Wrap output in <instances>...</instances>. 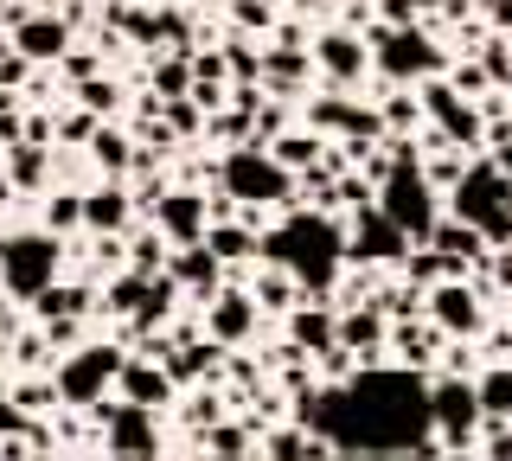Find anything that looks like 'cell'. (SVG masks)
<instances>
[{
    "label": "cell",
    "mask_w": 512,
    "mask_h": 461,
    "mask_svg": "<svg viewBox=\"0 0 512 461\" xmlns=\"http://www.w3.org/2000/svg\"><path fill=\"white\" fill-rule=\"evenodd\" d=\"M301 423L327 436L333 455H442L436 423H429V385L410 372H372L359 365V378L327 391L295 385Z\"/></svg>",
    "instance_id": "6da1fadb"
},
{
    "label": "cell",
    "mask_w": 512,
    "mask_h": 461,
    "mask_svg": "<svg viewBox=\"0 0 512 461\" xmlns=\"http://www.w3.org/2000/svg\"><path fill=\"white\" fill-rule=\"evenodd\" d=\"M263 257L282 263L308 301H333V282H346V231L320 205H295L276 231H263Z\"/></svg>",
    "instance_id": "7a4b0ae2"
},
{
    "label": "cell",
    "mask_w": 512,
    "mask_h": 461,
    "mask_svg": "<svg viewBox=\"0 0 512 461\" xmlns=\"http://www.w3.org/2000/svg\"><path fill=\"white\" fill-rule=\"evenodd\" d=\"M218 186L237 205H295L301 193V173H288L263 141H237L231 154L218 161Z\"/></svg>",
    "instance_id": "3957f363"
},
{
    "label": "cell",
    "mask_w": 512,
    "mask_h": 461,
    "mask_svg": "<svg viewBox=\"0 0 512 461\" xmlns=\"http://www.w3.org/2000/svg\"><path fill=\"white\" fill-rule=\"evenodd\" d=\"M378 205L397 218V231L410 237V244H429L436 237V180L423 173V161H391L378 173Z\"/></svg>",
    "instance_id": "277c9868"
},
{
    "label": "cell",
    "mask_w": 512,
    "mask_h": 461,
    "mask_svg": "<svg viewBox=\"0 0 512 461\" xmlns=\"http://www.w3.org/2000/svg\"><path fill=\"white\" fill-rule=\"evenodd\" d=\"M365 45H372L378 77H391V84H423V77L448 71V52L423 33V26H372Z\"/></svg>",
    "instance_id": "5b68a950"
},
{
    "label": "cell",
    "mask_w": 512,
    "mask_h": 461,
    "mask_svg": "<svg viewBox=\"0 0 512 461\" xmlns=\"http://www.w3.org/2000/svg\"><path fill=\"white\" fill-rule=\"evenodd\" d=\"M0 282L13 301H39L58 282V231H13L0 237Z\"/></svg>",
    "instance_id": "8992f818"
},
{
    "label": "cell",
    "mask_w": 512,
    "mask_h": 461,
    "mask_svg": "<svg viewBox=\"0 0 512 461\" xmlns=\"http://www.w3.org/2000/svg\"><path fill=\"white\" fill-rule=\"evenodd\" d=\"M122 346H109V340H90V346H71L58 365V397H64V410H96L109 397V385H116V372H122Z\"/></svg>",
    "instance_id": "52a82bcc"
},
{
    "label": "cell",
    "mask_w": 512,
    "mask_h": 461,
    "mask_svg": "<svg viewBox=\"0 0 512 461\" xmlns=\"http://www.w3.org/2000/svg\"><path fill=\"white\" fill-rule=\"evenodd\" d=\"M480 391L468 385V378H436L429 385V423H436V442L448 455H468L474 449V429H480Z\"/></svg>",
    "instance_id": "ba28073f"
},
{
    "label": "cell",
    "mask_w": 512,
    "mask_h": 461,
    "mask_svg": "<svg viewBox=\"0 0 512 461\" xmlns=\"http://www.w3.org/2000/svg\"><path fill=\"white\" fill-rule=\"evenodd\" d=\"M448 193H455V218H468V225L487 231L500 212H512V173L500 161H468V173H461Z\"/></svg>",
    "instance_id": "9c48e42d"
},
{
    "label": "cell",
    "mask_w": 512,
    "mask_h": 461,
    "mask_svg": "<svg viewBox=\"0 0 512 461\" xmlns=\"http://www.w3.org/2000/svg\"><path fill=\"white\" fill-rule=\"evenodd\" d=\"M96 417H103V449L109 455H128V461H148L160 455V429H154V410L148 404H128V397H116V404H96Z\"/></svg>",
    "instance_id": "30bf717a"
},
{
    "label": "cell",
    "mask_w": 512,
    "mask_h": 461,
    "mask_svg": "<svg viewBox=\"0 0 512 461\" xmlns=\"http://www.w3.org/2000/svg\"><path fill=\"white\" fill-rule=\"evenodd\" d=\"M423 116L436 122V129L455 141V148H474V141L487 135V116H480V103L461 97L448 77H423Z\"/></svg>",
    "instance_id": "8fae6325"
},
{
    "label": "cell",
    "mask_w": 512,
    "mask_h": 461,
    "mask_svg": "<svg viewBox=\"0 0 512 461\" xmlns=\"http://www.w3.org/2000/svg\"><path fill=\"white\" fill-rule=\"evenodd\" d=\"M410 257V237L397 231V218L384 205H359L346 231V263H404Z\"/></svg>",
    "instance_id": "7c38bea8"
},
{
    "label": "cell",
    "mask_w": 512,
    "mask_h": 461,
    "mask_svg": "<svg viewBox=\"0 0 512 461\" xmlns=\"http://www.w3.org/2000/svg\"><path fill=\"white\" fill-rule=\"evenodd\" d=\"M372 65V45H365L352 26H327V33H314V71L327 77L333 90H352Z\"/></svg>",
    "instance_id": "4fadbf2b"
},
{
    "label": "cell",
    "mask_w": 512,
    "mask_h": 461,
    "mask_svg": "<svg viewBox=\"0 0 512 461\" xmlns=\"http://www.w3.org/2000/svg\"><path fill=\"white\" fill-rule=\"evenodd\" d=\"M429 321H436L448 340H474L480 327H487V314H480V295L468 289V282L461 276H448V282H436V289H429Z\"/></svg>",
    "instance_id": "5bb4252c"
},
{
    "label": "cell",
    "mask_w": 512,
    "mask_h": 461,
    "mask_svg": "<svg viewBox=\"0 0 512 461\" xmlns=\"http://www.w3.org/2000/svg\"><path fill=\"white\" fill-rule=\"evenodd\" d=\"M13 45L32 58V65H58L64 52H71V20L52 7H39V13H20V26H13Z\"/></svg>",
    "instance_id": "9a60e30c"
},
{
    "label": "cell",
    "mask_w": 512,
    "mask_h": 461,
    "mask_svg": "<svg viewBox=\"0 0 512 461\" xmlns=\"http://www.w3.org/2000/svg\"><path fill=\"white\" fill-rule=\"evenodd\" d=\"M154 225L167 244H199L205 225H212V205H205V193H160Z\"/></svg>",
    "instance_id": "2e32d148"
},
{
    "label": "cell",
    "mask_w": 512,
    "mask_h": 461,
    "mask_svg": "<svg viewBox=\"0 0 512 461\" xmlns=\"http://www.w3.org/2000/svg\"><path fill=\"white\" fill-rule=\"evenodd\" d=\"M288 321V346H295V353H327V346H340V308H333V301H301V308H288L282 314Z\"/></svg>",
    "instance_id": "e0dca14e"
},
{
    "label": "cell",
    "mask_w": 512,
    "mask_h": 461,
    "mask_svg": "<svg viewBox=\"0 0 512 461\" xmlns=\"http://www.w3.org/2000/svg\"><path fill=\"white\" fill-rule=\"evenodd\" d=\"M167 276L180 282V289H192V295H205L212 301L218 289H224V263H218V250L205 244H173V257H167Z\"/></svg>",
    "instance_id": "ac0fdd59"
},
{
    "label": "cell",
    "mask_w": 512,
    "mask_h": 461,
    "mask_svg": "<svg viewBox=\"0 0 512 461\" xmlns=\"http://www.w3.org/2000/svg\"><path fill=\"white\" fill-rule=\"evenodd\" d=\"M116 391L128 397V404H148V410H160V404H173V372L160 365L154 353H141V359H122V372H116Z\"/></svg>",
    "instance_id": "d6986e66"
},
{
    "label": "cell",
    "mask_w": 512,
    "mask_h": 461,
    "mask_svg": "<svg viewBox=\"0 0 512 461\" xmlns=\"http://www.w3.org/2000/svg\"><path fill=\"white\" fill-rule=\"evenodd\" d=\"M308 122H314L320 135H365V141L384 135L378 109H359V103H346V97H314L308 103Z\"/></svg>",
    "instance_id": "ffe728a7"
},
{
    "label": "cell",
    "mask_w": 512,
    "mask_h": 461,
    "mask_svg": "<svg viewBox=\"0 0 512 461\" xmlns=\"http://www.w3.org/2000/svg\"><path fill=\"white\" fill-rule=\"evenodd\" d=\"M128 225H135V199L122 193V180H103L84 193V231L96 237H128Z\"/></svg>",
    "instance_id": "44dd1931"
},
{
    "label": "cell",
    "mask_w": 512,
    "mask_h": 461,
    "mask_svg": "<svg viewBox=\"0 0 512 461\" xmlns=\"http://www.w3.org/2000/svg\"><path fill=\"white\" fill-rule=\"evenodd\" d=\"M256 333V295L250 289H218L212 295V340L218 346H244Z\"/></svg>",
    "instance_id": "7402d4cb"
},
{
    "label": "cell",
    "mask_w": 512,
    "mask_h": 461,
    "mask_svg": "<svg viewBox=\"0 0 512 461\" xmlns=\"http://www.w3.org/2000/svg\"><path fill=\"white\" fill-rule=\"evenodd\" d=\"M205 244L218 250V263H224V269L263 257V231H250L244 218H212V225H205Z\"/></svg>",
    "instance_id": "603a6c76"
},
{
    "label": "cell",
    "mask_w": 512,
    "mask_h": 461,
    "mask_svg": "<svg viewBox=\"0 0 512 461\" xmlns=\"http://www.w3.org/2000/svg\"><path fill=\"white\" fill-rule=\"evenodd\" d=\"M256 455H276V461H314V455H333L327 449V436L308 423H282V429H269V436H256Z\"/></svg>",
    "instance_id": "cb8c5ba5"
},
{
    "label": "cell",
    "mask_w": 512,
    "mask_h": 461,
    "mask_svg": "<svg viewBox=\"0 0 512 461\" xmlns=\"http://www.w3.org/2000/svg\"><path fill=\"white\" fill-rule=\"evenodd\" d=\"M301 77H314V45H269L263 52V84L276 97H288Z\"/></svg>",
    "instance_id": "d4e9b609"
},
{
    "label": "cell",
    "mask_w": 512,
    "mask_h": 461,
    "mask_svg": "<svg viewBox=\"0 0 512 461\" xmlns=\"http://www.w3.org/2000/svg\"><path fill=\"white\" fill-rule=\"evenodd\" d=\"M391 346H397V359L404 365H416V372H423V365H436V353H442V327L436 321H391Z\"/></svg>",
    "instance_id": "484cf974"
},
{
    "label": "cell",
    "mask_w": 512,
    "mask_h": 461,
    "mask_svg": "<svg viewBox=\"0 0 512 461\" xmlns=\"http://www.w3.org/2000/svg\"><path fill=\"white\" fill-rule=\"evenodd\" d=\"M90 154H96V167L109 173V180H128V167H135V129H116V122H96V135H90Z\"/></svg>",
    "instance_id": "4316f807"
},
{
    "label": "cell",
    "mask_w": 512,
    "mask_h": 461,
    "mask_svg": "<svg viewBox=\"0 0 512 461\" xmlns=\"http://www.w3.org/2000/svg\"><path fill=\"white\" fill-rule=\"evenodd\" d=\"M436 250H448L455 263H487L493 244L480 237V225H468V218H436V237H429Z\"/></svg>",
    "instance_id": "83f0119b"
},
{
    "label": "cell",
    "mask_w": 512,
    "mask_h": 461,
    "mask_svg": "<svg viewBox=\"0 0 512 461\" xmlns=\"http://www.w3.org/2000/svg\"><path fill=\"white\" fill-rule=\"evenodd\" d=\"M250 295H256V308H269V314H288V308H301V301H308V295H301V282L288 276L282 263H269L263 276L250 282Z\"/></svg>",
    "instance_id": "f1b7e54d"
},
{
    "label": "cell",
    "mask_w": 512,
    "mask_h": 461,
    "mask_svg": "<svg viewBox=\"0 0 512 461\" xmlns=\"http://www.w3.org/2000/svg\"><path fill=\"white\" fill-rule=\"evenodd\" d=\"M269 154H276L288 173H308L320 161V129H314V122H308V129H282L276 141H269Z\"/></svg>",
    "instance_id": "f546056e"
},
{
    "label": "cell",
    "mask_w": 512,
    "mask_h": 461,
    "mask_svg": "<svg viewBox=\"0 0 512 461\" xmlns=\"http://www.w3.org/2000/svg\"><path fill=\"white\" fill-rule=\"evenodd\" d=\"M7 173L20 193H39L45 186V141H13L7 148Z\"/></svg>",
    "instance_id": "4dcf8cb0"
},
{
    "label": "cell",
    "mask_w": 512,
    "mask_h": 461,
    "mask_svg": "<svg viewBox=\"0 0 512 461\" xmlns=\"http://www.w3.org/2000/svg\"><path fill=\"white\" fill-rule=\"evenodd\" d=\"M90 282H52L32 308H39V321H58V314H90Z\"/></svg>",
    "instance_id": "1f68e13d"
},
{
    "label": "cell",
    "mask_w": 512,
    "mask_h": 461,
    "mask_svg": "<svg viewBox=\"0 0 512 461\" xmlns=\"http://www.w3.org/2000/svg\"><path fill=\"white\" fill-rule=\"evenodd\" d=\"M148 90H160V103H167V97H186V90H192V52L160 58V65L148 71Z\"/></svg>",
    "instance_id": "d6a6232c"
},
{
    "label": "cell",
    "mask_w": 512,
    "mask_h": 461,
    "mask_svg": "<svg viewBox=\"0 0 512 461\" xmlns=\"http://www.w3.org/2000/svg\"><path fill=\"white\" fill-rule=\"evenodd\" d=\"M474 391H480V410L512 417V365H487V372L474 378Z\"/></svg>",
    "instance_id": "836d02e7"
},
{
    "label": "cell",
    "mask_w": 512,
    "mask_h": 461,
    "mask_svg": "<svg viewBox=\"0 0 512 461\" xmlns=\"http://www.w3.org/2000/svg\"><path fill=\"white\" fill-rule=\"evenodd\" d=\"M256 429H244V423H212V429H205V442H199V455H256Z\"/></svg>",
    "instance_id": "e575fe53"
},
{
    "label": "cell",
    "mask_w": 512,
    "mask_h": 461,
    "mask_svg": "<svg viewBox=\"0 0 512 461\" xmlns=\"http://www.w3.org/2000/svg\"><path fill=\"white\" fill-rule=\"evenodd\" d=\"M77 103L96 109V116H116V109H122V84L103 77V71H90V77H77Z\"/></svg>",
    "instance_id": "d590c367"
},
{
    "label": "cell",
    "mask_w": 512,
    "mask_h": 461,
    "mask_svg": "<svg viewBox=\"0 0 512 461\" xmlns=\"http://www.w3.org/2000/svg\"><path fill=\"white\" fill-rule=\"evenodd\" d=\"M128 269H141V276H160V269H167L160 225H154V231H128Z\"/></svg>",
    "instance_id": "8d00e7d4"
},
{
    "label": "cell",
    "mask_w": 512,
    "mask_h": 461,
    "mask_svg": "<svg viewBox=\"0 0 512 461\" xmlns=\"http://www.w3.org/2000/svg\"><path fill=\"white\" fill-rule=\"evenodd\" d=\"M13 391V404L26 410V417H45V410H58L64 397H58V378H20V385H7Z\"/></svg>",
    "instance_id": "74e56055"
},
{
    "label": "cell",
    "mask_w": 512,
    "mask_h": 461,
    "mask_svg": "<svg viewBox=\"0 0 512 461\" xmlns=\"http://www.w3.org/2000/svg\"><path fill=\"white\" fill-rule=\"evenodd\" d=\"M148 282H154V276H141V269H122V276L109 282V295H103L109 314H122V321H128V314L141 308V295H148Z\"/></svg>",
    "instance_id": "f35d334b"
},
{
    "label": "cell",
    "mask_w": 512,
    "mask_h": 461,
    "mask_svg": "<svg viewBox=\"0 0 512 461\" xmlns=\"http://www.w3.org/2000/svg\"><path fill=\"white\" fill-rule=\"evenodd\" d=\"M474 449L480 455H493V461H512V417H480V429H474Z\"/></svg>",
    "instance_id": "ab89813d"
},
{
    "label": "cell",
    "mask_w": 512,
    "mask_h": 461,
    "mask_svg": "<svg viewBox=\"0 0 512 461\" xmlns=\"http://www.w3.org/2000/svg\"><path fill=\"white\" fill-rule=\"evenodd\" d=\"M160 122H167L173 141H180V135H199L205 129V109L192 103V97H167V103H160Z\"/></svg>",
    "instance_id": "60d3db41"
},
{
    "label": "cell",
    "mask_w": 512,
    "mask_h": 461,
    "mask_svg": "<svg viewBox=\"0 0 512 461\" xmlns=\"http://www.w3.org/2000/svg\"><path fill=\"white\" fill-rule=\"evenodd\" d=\"M45 231H84V193H52L45 199Z\"/></svg>",
    "instance_id": "b9f144b4"
},
{
    "label": "cell",
    "mask_w": 512,
    "mask_h": 461,
    "mask_svg": "<svg viewBox=\"0 0 512 461\" xmlns=\"http://www.w3.org/2000/svg\"><path fill=\"white\" fill-rule=\"evenodd\" d=\"M224 71H231V84H263V52L256 45H224Z\"/></svg>",
    "instance_id": "7bdbcfd3"
},
{
    "label": "cell",
    "mask_w": 512,
    "mask_h": 461,
    "mask_svg": "<svg viewBox=\"0 0 512 461\" xmlns=\"http://www.w3.org/2000/svg\"><path fill=\"white\" fill-rule=\"evenodd\" d=\"M224 13L237 20V33H269V26H276V7H269V0H231Z\"/></svg>",
    "instance_id": "ee69618b"
},
{
    "label": "cell",
    "mask_w": 512,
    "mask_h": 461,
    "mask_svg": "<svg viewBox=\"0 0 512 461\" xmlns=\"http://www.w3.org/2000/svg\"><path fill=\"white\" fill-rule=\"evenodd\" d=\"M384 116V129H397V135H410V122H423V97H391L378 109Z\"/></svg>",
    "instance_id": "f6af8a7d"
},
{
    "label": "cell",
    "mask_w": 512,
    "mask_h": 461,
    "mask_svg": "<svg viewBox=\"0 0 512 461\" xmlns=\"http://www.w3.org/2000/svg\"><path fill=\"white\" fill-rule=\"evenodd\" d=\"M96 109H71V116H64V129H58V141H71V148H90V135H96Z\"/></svg>",
    "instance_id": "bcb514c9"
},
{
    "label": "cell",
    "mask_w": 512,
    "mask_h": 461,
    "mask_svg": "<svg viewBox=\"0 0 512 461\" xmlns=\"http://www.w3.org/2000/svg\"><path fill=\"white\" fill-rule=\"evenodd\" d=\"M448 84H455V90H461V97H480V90H487V84H493V77H487V65H474V58H461V65H455V71H448Z\"/></svg>",
    "instance_id": "7dc6e473"
},
{
    "label": "cell",
    "mask_w": 512,
    "mask_h": 461,
    "mask_svg": "<svg viewBox=\"0 0 512 461\" xmlns=\"http://www.w3.org/2000/svg\"><path fill=\"white\" fill-rule=\"evenodd\" d=\"M26 71H32V58L20 52V45H13V52H0V90H20Z\"/></svg>",
    "instance_id": "c3c4849f"
},
{
    "label": "cell",
    "mask_w": 512,
    "mask_h": 461,
    "mask_svg": "<svg viewBox=\"0 0 512 461\" xmlns=\"http://www.w3.org/2000/svg\"><path fill=\"white\" fill-rule=\"evenodd\" d=\"M26 423H32V417H26L20 404H13V391L0 385V436H26Z\"/></svg>",
    "instance_id": "681fc988"
},
{
    "label": "cell",
    "mask_w": 512,
    "mask_h": 461,
    "mask_svg": "<svg viewBox=\"0 0 512 461\" xmlns=\"http://www.w3.org/2000/svg\"><path fill=\"white\" fill-rule=\"evenodd\" d=\"M186 423H192V429H212V423H218V397H212V391H199V397L186 404Z\"/></svg>",
    "instance_id": "f907efd6"
},
{
    "label": "cell",
    "mask_w": 512,
    "mask_h": 461,
    "mask_svg": "<svg viewBox=\"0 0 512 461\" xmlns=\"http://www.w3.org/2000/svg\"><path fill=\"white\" fill-rule=\"evenodd\" d=\"M480 65H487L493 84H512V45H487V58H480Z\"/></svg>",
    "instance_id": "816d5d0a"
},
{
    "label": "cell",
    "mask_w": 512,
    "mask_h": 461,
    "mask_svg": "<svg viewBox=\"0 0 512 461\" xmlns=\"http://www.w3.org/2000/svg\"><path fill=\"white\" fill-rule=\"evenodd\" d=\"M423 173H429V180H436V186H455L461 173H468V161H461V154H442V161H429Z\"/></svg>",
    "instance_id": "f5cc1de1"
},
{
    "label": "cell",
    "mask_w": 512,
    "mask_h": 461,
    "mask_svg": "<svg viewBox=\"0 0 512 461\" xmlns=\"http://www.w3.org/2000/svg\"><path fill=\"white\" fill-rule=\"evenodd\" d=\"M20 135H26V122H20V109L7 103V90H0V141H7V148H13V141H20Z\"/></svg>",
    "instance_id": "db71d44e"
},
{
    "label": "cell",
    "mask_w": 512,
    "mask_h": 461,
    "mask_svg": "<svg viewBox=\"0 0 512 461\" xmlns=\"http://www.w3.org/2000/svg\"><path fill=\"white\" fill-rule=\"evenodd\" d=\"M45 353H52V340H45V327L32 333V340H20V346H13V359H20V365H39Z\"/></svg>",
    "instance_id": "11a10c76"
},
{
    "label": "cell",
    "mask_w": 512,
    "mask_h": 461,
    "mask_svg": "<svg viewBox=\"0 0 512 461\" xmlns=\"http://www.w3.org/2000/svg\"><path fill=\"white\" fill-rule=\"evenodd\" d=\"M487 269H493V282H500V289H512V244H500L487 257Z\"/></svg>",
    "instance_id": "9f6ffc18"
},
{
    "label": "cell",
    "mask_w": 512,
    "mask_h": 461,
    "mask_svg": "<svg viewBox=\"0 0 512 461\" xmlns=\"http://www.w3.org/2000/svg\"><path fill=\"white\" fill-rule=\"evenodd\" d=\"M58 65H64V71H71V84H77V77H90V71H96V58H90V52H64V58H58Z\"/></svg>",
    "instance_id": "6f0895ef"
},
{
    "label": "cell",
    "mask_w": 512,
    "mask_h": 461,
    "mask_svg": "<svg viewBox=\"0 0 512 461\" xmlns=\"http://www.w3.org/2000/svg\"><path fill=\"white\" fill-rule=\"evenodd\" d=\"M493 161H500V167H506V173H512V135H506V141H500V148H493Z\"/></svg>",
    "instance_id": "680465c9"
},
{
    "label": "cell",
    "mask_w": 512,
    "mask_h": 461,
    "mask_svg": "<svg viewBox=\"0 0 512 461\" xmlns=\"http://www.w3.org/2000/svg\"><path fill=\"white\" fill-rule=\"evenodd\" d=\"M448 7V0H416V13H442Z\"/></svg>",
    "instance_id": "91938a15"
},
{
    "label": "cell",
    "mask_w": 512,
    "mask_h": 461,
    "mask_svg": "<svg viewBox=\"0 0 512 461\" xmlns=\"http://www.w3.org/2000/svg\"><path fill=\"white\" fill-rule=\"evenodd\" d=\"M288 7H301V13H314V7H327V0H288Z\"/></svg>",
    "instance_id": "94428289"
},
{
    "label": "cell",
    "mask_w": 512,
    "mask_h": 461,
    "mask_svg": "<svg viewBox=\"0 0 512 461\" xmlns=\"http://www.w3.org/2000/svg\"><path fill=\"white\" fill-rule=\"evenodd\" d=\"M205 7H231V0H205Z\"/></svg>",
    "instance_id": "6125c7cd"
}]
</instances>
